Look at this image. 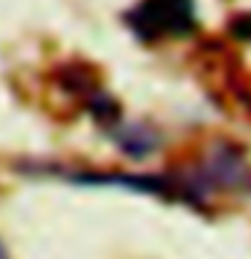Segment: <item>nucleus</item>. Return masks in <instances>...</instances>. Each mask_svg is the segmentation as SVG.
I'll return each instance as SVG.
<instances>
[{
	"instance_id": "obj_1",
	"label": "nucleus",
	"mask_w": 251,
	"mask_h": 259,
	"mask_svg": "<svg viewBox=\"0 0 251 259\" xmlns=\"http://www.w3.org/2000/svg\"><path fill=\"white\" fill-rule=\"evenodd\" d=\"M194 14L189 0H146L135 14L138 32L146 38L184 35L192 30Z\"/></svg>"
},
{
	"instance_id": "obj_2",
	"label": "nucleus",
	"mask_w": 251,
	"mask_h": 259,
	"mask_svg": "<svg viewBox=\"0 0 251 259\" xmlns=\"http://www.w3.org/2000/svg\"><path fill=\"white\" fill-rule=\"evenodd\" d=\"M205 173L211 181H216L219 186H227V189H235V186L248 184L251 170L246 165V159L240 157L235 149H219L211 154Z\"/></svg>"
},
{
	"instance_id": "obj_3",
	"label": "nucleus",
	"mask_w": 251,
	"mask_h": 259,
	"mask_svg": "<svg viewBox=\"0 0 251 259\" xmlns=\"http://www.w3.org/2000/svg\"><path fill=\"white\" fill-rule=\"evenodd\" d=\"M157 138H154V133H149V130H141V127H133L127 130L124 135H121V146H124V151L135 154V157H143V154H149L157 149Z\"/></svg>"
},
{
	"instance_id": "obj_4",
	"label": "nucleus",
	"mask_w": 251,
	"mask_h": 259,
	"mask_svg": "<svg viewBox=\"0 0 251 259\" xmlns=\"http://www.w3.org/2000/svg\"><path fill=\"white\" fill-rule=\"evenodd\" d=\"M0 259H8V254H6V248H3V243H0Z\"/></svg>"
}]
</instances>
